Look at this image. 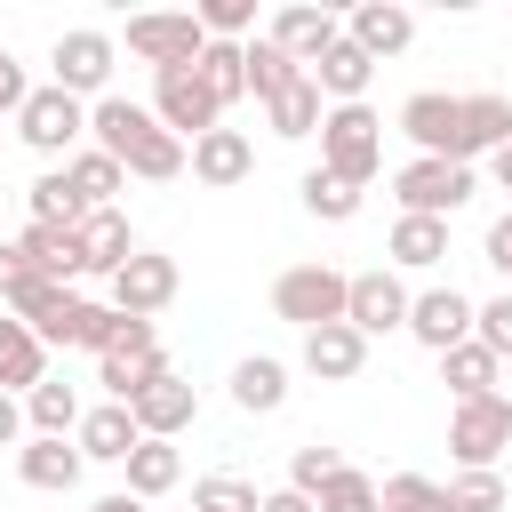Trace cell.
<instances>
[{
	"label": "cell",
	"mask_w": 512,
	"mask_h": 512,
	"mask_svg": "<svg viewBox=\"0 0 512 512\" xmlns=\"http://www.w3.org/2000/svg\"><path fill=\"white\" fill-rule=\"evenodd\" d=\"M24 96H32V80H24V64H16L8 48H0V112L16 120V112H24Z\"/></svg>",
	"instance_id": "bcb514c9"
},
{
	"label": "cell",
	"mask_w": 512,
	"mask_h": 512,
	"mask_svg": "<svg viewBox=\"0 0 512 512\" xmlns=\"http://www.w3.org/2000/svg\"><path fill=\"white\" fill-rule=\"evenodd\" d=\"M88 144L96 152H112L128 176H144V184H168V176H184L192 168V144L184 136H168L160 128V112L152 104H128V96H104V104H88Z\"/></svg>",
	"instance_id": "7a4b0ae2"
},
{
	"label": "cell",
	"mask_w": 512,
	"mask_h": 512,
	"mask_svg": "<svg viewBox=\"0 0 512 512\" xmlns=\"http://www.w3.org/2000/svg\"><path fill=\"white\" fill-rule=\"evenodd\" d=\"M344 40H352V48H368V56L384 64V56H400V48L416 40V16H408L400 0H360V8L344 16Z\"/></svg>",
	"instance_id": "e0dca14e"
},
{
	"label": "cell",
	"mask_w": 512,
	"mask_h": 512,
	"mask_svg": "<svg viewBox=\"0 0 512 512\" xmlns=\"http://www.w3.org/2000/svg\"><path fill=\"white\" fill-rule=\"evenodd\" d=\"M80 256H88V272H104V280H112V272L136 256V232H128V216H120V208H96V216L80 224Z\"/></svg>",
	"instance_id": "f1b7e54d"
},
{
	"label": "cell",
	"mask_w": 512,
	"mask_h": 512,
	"mask_svg": "<svg viewBox=\"0 0 512 512\" xmlns=\"http://www.w3.org/2000/svg\"><path fill=\"white\" fill-rule=\"evenodd\" d=\"M152 112H160V128L184 136V144H200L208 128H224V104L208 96L200 64H168V72H152Z\"/></svg>",
	"instance_id": "9c48e42d"
},
{
	"label": "cell",
	"mask_w": 512,
	"mask_h": 512,
	"mask_svg": "<svg viewBox=\"0 0 512 512\" xmlns=\"http://www.w3.org/2000/svg\"><path fill=\"white\" fill-rule=\"evenodd\" d=\"M112 56H120V40H112V32L72 24V32H56V48H48V80H56L64 96H80V104H104Z\"/></svg>",
	"instance_id": "52a82bcc"
},
{
	"label": "cell",
	"mask_w": 512,
	"mask_h": 512,
	"mask_svg": "<svg viewBox=\"0 0 512 512\" xmlns=\"http://www.w3.org/2000/svg\"><path fill=\"white\" fill-rule=\"evenodd\" d=\"M336 472H344V448H320V440H304V448L288 456V488H296V496H320Z\"/></svg>",
	"instance_id": "60d3db41"
},
{
	"label": "cell",
	"mask_w": 512,
	"mask_h": 512,
	"mask_svg": "<svg viewBox=\"0 0 512 512\" xmlns=\"http://www.w3.org/2000/svg\"><path fill=\"white\" fill-rule=\"evenodd\" d=\"M0 448H24V400L0 392Z\"/></svg>",
	"instance_id": "681fc988"
},
{
	"label": "cell",
	"mask_w": 512,
	"mask_h": 512,
	"mask_svg": "<svg viewBox=\"0 0 512 512\" xmlns=\"http://www.w3.org/2000/svg\"><path fill=\"white\" fill-rule=\"evenodd\" d=\"M128 408H136V424H144V440H176V432H184V424L200 416V392H192V384H184V376L168 368V376H160L152 392H136Z\"/></svg>",
	"instance_id": "ffe728a7"
},
{
	"label": "cell",
	"mask_w": 512,
	"mask_h": 512,
	"mask_svg": "<svg viewBox=\"0 0 512 512\" xmlns=\"http://www.w3.org/2000/svg\"><path fill=\"white\" fill-rule=\"evenodd\" d=\"M232 408H240V416H272V408H288V360L248 352V360L232 368Z\"/></svg>",
	"instance_id": "7402d4cb"
},
{
	"label": "cell",
	"mask_w": 512,
	"mask_h": 512,
	"mask_svg": "<svg viewBox=\"0 0 512 512\" xmlns=\"http://www.w3.org/2000/svg\"><path fill=\"white\" fill-rule=\"evenodd\" d=\"M408 280L392 272V264H376V272H352V304H344V320L360 328V336H392V328H408Z\"/></svg>",
	"instance_id": "5bb4252c"
},
{
	"label": "cell",
	"mask_w": 512,
	"mask_h": 512,
	"mask_svg": "<svg viewBox=\"0 0 512 512\" xmlns=\"http://www.w3.org/2000/svg\"><path fill=\"white\" fill-rule=\"evenodd\" d=\"M176 288H184V272H176V256H160V248H136L120 272H112V312H128V320H152V312H168L176 304Z\"/></svg>",
	"instance_id": "8fae6325"
},
{
	"label": "cell",
	"mask_w": 512,
	"mask_h": 512,
	"mask_svg": "<svg viewBox=\"0 0 512 512\" xmlns=\"http://www.w3.org/2000/svg\"><path fill=\"white\" fill-rule=\"evenodd\" d=\"M264 120H272V136H288V144H296V136H320V120H328V96H320V80L304 72L296 88H280V96L264 104Z\"/></svg>",
	"instance_id": "4316f807"
},
{
	"label": "cell",
	"mask_w": 512,
	"mask_h": 512,
	"mask_svg": "<svg viewBox=\"0 0 512 512\" xmlns=\"http://www.w3.org/2000/svg\"><path fill=\"white\" fill-rule=\"evenodd\" d=\"M0 120H8V112H0Z\"/></svg>",
	"instance_id": "db71d44e"
},
{
	"label": "cell",
	"mask_w": 512,
	"mask_h": 512,
	"mask_svg": "<svg viewBox=\"0 0 512 512\" xmlns=\"http://www.w3.org/2000/svg\"><path fill=\"white\" fill-rule=\"evenodd\" d=\"M264 512H320V504L296 496V488H264Z\"/></svg>",
	"instance_id": "f907efd6"
},
{
	"label": "cell",
	"mask_w": 512,
	"mask_h": 512,
	"mask_svg": "<svg viewBox=\"0 0 512 512\" xmlns=\"http://www.w3.org/2000/svg\"><path fill=\"white\" fill-rule=\"evenodd\" d=\"M200 48H208V32H200V16H192V8L128 16V56H136V64H152V72H168V64H200Z\"/></svg>",
	"instance_id": "30bf717a"
},
{
	"label": "cell",
	"mask_w": 512,
	"mask_h": 512,
	"mask_svg": "<svg viewBox=\"0 0 512 512\" xmlns=\"http://www.w3.org/2000/svg\"><path fill=\"white\" fill-rule=\"evenodd\" d=\"M40 384H48V344H40L24 320L0 312V392L24 400V392H40Z\"/></svg>",
	"instance_id": "44dd1931"
},
{
	"label": "cell",
	"mask_w": 512,
	"mask_h": 512,
	"mask_svg": "<svg viewBox=\"0 0 512 512\" xmlns=\"http://www.w3.org/2000/svg\"><path fill=\"white\" fill-rule=\"evenodd\" d=\"M472 336H480L496 360H512V296H488V304H480V320H472Z\"/></svg>",
	"instance_id": "f6af8a7d"
},
{
	"label": "cell",
	"mask_w": 512,
	"mask_h": 512,
	"mask_svg": "<svg viewBox=\"0 0 512 512\" xmlns=\"http://www.w3.org/2000/svg\"><path fill=\"white\" fill-rule=\"evenodd\" d=\"M80 416H88V408H80V392H72V384H56V376H48L40 392H24V424H32L40 440H72V432H80Z\"/></svg>",
	"instance_id": "4dcf8cb0"
},
{
	"label": "cell",
	"mask_w": 512,
	"mask_h": 512,
	"mask_svg": "<svg viewBox=\"0 0 512 512\" xmlns=\"http://www.w3.org/2000/svg\"><path fill=\"white\" fill-rule=\"evenodd\" d=\"M64 176H72V192H80L88 208H120V192H128V168H120L112 152H96V144H80V152L64 160Z\"/></svg>",
	"instance_id": "83f0119b"
},
{
	"label": "cell",
	"mask_w": 512,
	"mask_h": 512,
	"mask_svg": "<svg viewBox=\"0 0 512 512\" xmlns=\"http://www.w3.org/2000/svg\"><path fill=\"white\" fill-rule=\"evenodd\" d=\"M496 376H504V360L472 336V344H456V352H440V384L456 392V400H488L496 392Z\"/></svg>",
	"instance_id": "f546056e"
},
{
	"label": "cell",
	"mask_w": 512,
	"mask_h": 512,
	"mask_svg": "<svg viewBox=\"0 0 512 512\" xmlns=\"http://www.w3.org/2000/svg\"><path fill=\"white\" fill-rule=\"evenodd\" d=\"M88 216H96V208L72 192V176H64V168H48V176L32 184V224H64V232H80Z\"/></svg>",
	"instance_id": "836d02e7"
},
{
	"label": "cell",
	"mask_w": 512,
	"mask_h": 512,
	"mask_svg": "<svg viewBox=\"0 0 512 512\" xmlns=\"http://www.w3.org/2000/svg\"><path fill=\"white\" fill-rule=\"evenodd\" d=\"M488 176H496V192H512V144H496V152H488Z\"/></svg>",
	"instance_id": "816d5d0a"
},
{
	"label": "cell",
	"mask_w": 512,
	"mask_h": 512,
	"mask_svg": "<svg viewBox=\"0 0 512 512\" xmlns=\"http://www.w3.org/2000/svg\"><path fill=\"white\" fill-rule=\"evenodd\" d=\"M264 40H272L288 64H304V72H312V64H320V56L344 40V16H336V8H272Z\"/></svg>",
	"instance_id": "9a60e30c"
},
{
	"label": "cell",
	"mask_w": 512,
	"mask_h": 512,
	"mask_svg": "<svg viewBox=\"0 0 512 512\" xmlns=\"http://www.w3.org/2000/svg\"><path fill=\"white\" fill-rule=\"evenodd\" d=\"M296 192H304V216H320V224H352V216H360V192H352V184H336L328 168H304V184H296Z\"/></svg>",
	"instance_id": "8d00e7d4"
},
{
	"label": "cell",
	"mask_w": 512,
	"mask_h": 512,
	"mask_svg": "<svg viewBox=\"0 0 512 512\" xmlns=\"http://www.w3.org/2000/svg\"><path fill=\"white\" fill-rule=\"evenodd\" d=\"M312 80H320V96H336V104H368L376 56H368V48H352V40H336V48L312 64Z\"/></svg>",
	"instance_id": "d4e9b609"
},
{
	"label": "cell",
	"mask_w": 512,
	"mask_h": 512,
	"mask_svg": "<svg viewBox=\"0 0 512 512\" xmlns=\"http://www.w3.org/2000/svg\"><path fill=\"white\" fill-rule=\"evenodd\" d=\"M504 448H512V392L448 408V456H456V472H496Z\"/></svg>",
	"instance_id": "5b68a950"
},
{
	"label": "cell",
	"mask_w": 512,
	"mask_h": 512,
	"mask_svg": "<svg viewBox=\"0 0 512 512\" xmlns=\"http://www.w3.org/2000/svg\"><path fill=\"white\" fill-rule=\"evenodd\" d=\"M312 504H320V512H384V496H376V480H368L360 464H344V472H336Z\"/></svg>",
	"instance_id": "7bdbcfd3"
},
{
	"label": "cell",
	"mask_w": 512,
	"mask_h": 512,
	"mask_svg": "<svg viewBox=\"0 0 512 512\" xmlns=\"http://www.w3.org/2000/svg\"><path fill=\"white\" fill-rule=\"evenodd\" d=\"M160 376H168V360H160V336H152V320H128V328H120V344L96 360V384H104L120 408H128L136 392H152Z\"/></svg>",
	"instance_id": "7c38bea8"
},
{
	"label": "cell",
	"mask_w": 512,
	"mask_h": 512,
	"mask_svg": "<svg viewBox=\"0 0 512 512\" xmlns=\"http://www.w3.org/2000/svg\"><path fill=\"white\" fill-rule=\"evenodd\" d=\"M344 304H352V272H336V264H288L280 280H272V312L288 320V328H336L344 320Z\"/></svg>",
	"instance_id": "277c9868"
},
{
	"label": "cell",
	"mask_w": 512,
	"mask_h": 512,
	"mask_svg": "<svg viewBox=\"0 0 512 512\" xmlns=\"http://www.w3.org/2000/svg\"><path fill=\"white\" fill-rule=\"evenodd\" d=\"M296 80H304V64H288V56L256 32V40H248V96H256V104H272V96H280V88H296Z\"/></svg>",
	"instance_id": "d590c367"
},
{
	"label": "cell",
	"mask_w": 512,
	"mask_h": 512,
	"mask_svg": "<svg viewBox=\"0 0 512 512\" xmlns=\"http://www.w3.org/2000/svg\"><path fill=\"white\" fill-rule=\"evenodd\" d=\"M384 256H392V272H432L448 256V224L440 216H400L392 240H384Z\"/></svg>",
	"instance_id": "484cf974"
},
{
	"label": "cell",
	"mask_w": 512,
	"mask_h": 512,
	"mask_svg": "<svg viewBox=\"0 0 512 512\" xmlns=\"http://www.w3.org/2000/svg\"><path fill=\"white\" fill-rule=\"evenodd\" d=\"M88 512H144V496H128V488H112V496H96Z\"/></svg>",
	"instance_id": "f5cc1de1"
},
{
	"label": "cell",
	"mask_w": 512,
	"mask_h": 512,
	"mask_svg": "<svg viewBox=\"0 0 512 512\" xmlns=\"http://www.w3.org/2000/svg\"><path fill=\"white\" fill-rule=\"evenodd\" d=\"M24 280H32V256H24L16 240H0V296H8V288H24Z\"/></svg>",
	"instance_id": "c3c4849f"
},
{
	"label": "cell",
	"mask_w": 512,
	"mask_h": 512,
	"mask_svg": "<svg viewBox=\"0 0 512 512\" xmlns=\"http://www.w3.org/2000/svg\"><path fill=\"white\" fill-rule=\"evenodd\" d=\"M376 496L384 512H448V480H424V472H392L376 480Z\"/></svg>",
	"instance_id": "74e56055"
},
{
	"label": "cell",
	"mask_w": 512,
	"mask_h": 512,
	"mask_svg": "<svg viewBox=\"0 0 512 512\" xmlns=\"http://www.w3.org/2000/svg\"><path fill=\"white\" fill-rule=\"evenodd\" d=\"M192 512H264V496L232 472H208V480H192Z\"/></svg>",
	"instance_id": "b9f144b4"
},
{
	"label": "cell",
	"mask_w": 512,
	"mask_h": 512,
	"mask_svg": "<svg viewBox=\"0 0 512 512\" xmlns=\"http://www.w3.org/2000/svg\"><path fill=\"white\" fill-rule=\"evenodd\" d=\"M480 256H488V264H496V272L512 280V216H496V224H488V240H480Z\"/></svg>",
	"instance_id": "7dc6e473"
},
{
	"label": "cell",
	"mask_w": 512,
	"mask_h": 512,
	"mask_svg": "<svg viewBox=\"0 0 512 512\" xmlns=\"http://www.w3.org/2000/svg\"><path fill=\"white\" fill-rule=\"evenodd\" d=\"M120 328H128V312H112V304H80V336H72V344L104 360V352L120 344Z\"/></svg>",
	"instance_id": "ee69618b"
},
{
	"label": "cell",
	"mask_w": 512,
	"mask_h": 512,
	"mask_svg": "<svg viewBox=\"0 0 512 512\" xmlns=\"http://www.w3.org/2000/svg\"><path fill=\"white\" fill-rule=\"evenodd\" d=\"M16 136H24L40 160H72V152L88 144V104H80V96H64V88L48 80V88H32V96H24Z\"/></svg>",
	"instance_id": "ba28073f"
},
{
	"label": "cell",
	"mask_w": 512,
	"mask_h": 512,
	"mask_svg": "<svg viewBox=\"0 0 512 512\" xmlns=\"http://www.w3.org/2000/svg\"><path fill=\"white\" fill-rule=\"evenodd\" d=\"M368 368V336L352 328V320H336V328H312L304 336V376H320V384H352Z\"/></svg>",
	"instance_id": "ac0fdd59"
},
{
	"label": "cell",
	"mask_w": 512,
	"mask_h": 512,
	"mask_svg": "<svg viewBox=\"0 0 512 512\" xmlns=\"http://www.w3.org/2000/svg\"><path fill=\"white\" fill-rule=\"evenodd\" d=\"M80 464H88V456H80V440H40V432H32V440L16 448V480H24V488H48V496H56V488H72V480H80Z\"/></svg>",
	"instance_id": "603a6c76"
},
{
	"label": "cell",
	"mask_w": 512,
	"mask_h": 512,
	"mask_svg": "<svg viewBox=\"0 0 512 512\" xmlns=\"http://www.w3.org/2000/svg\"><path fill=\"white\" fill-rule=\"evenodd\" d=\"M400 136L416 144V160H488L496 144H512V96H440L416 88L400 104Z\"/></svg>",
	"instance_id": "6da1fadb"
},
{
	"label": "cell",
	"mask_w": 512,
	"mask_h": 512,
	"mask_svg": "<svg viewBox=\"0 0 512 512\" xmlns=\"http://www.w3.org/2000/svg\"><path fill=\"white\" fill-rule=\"evenodd\" d=\"M120 472H128V496L152 504V496H168V488L184 480V456H176V440H136V456H128Z\"/></svg>",
	"instance_id": "1f68e13d"
},
{
	"label": "cell",
	"mask_w": 512,
	"mask_h": 512,
	"mask_svg": "<svg viewBox=\"0 0 512 512\" xmlns=\"http://www.w3.org/2000/svg\"><path fill=\"white\" fill-rule=\"evenodd\" d=\"M248 176H256V144H248L240 128H208V136L192 144V184L232 192V184H248Z\"/></svg>",
	"instance_id": "2e32d148"
},
{
	"label": "cell",
	"mask_w": 512,
	"mask_h": 512,
	"mask_svg": "<svg viewBox=\"0 0 512 512\" xmlns=\"http://www.w3.org/2000/svg\"><path fill=\"white\" fill-rule=\"evenodd\" d=\"M16 248L32 256V272H48V280H64V288L88 272V256H80V232H64V224H24V232H16Z\"/></svg>",
	"instance_id": "cb8c5ba5"
},
{
	"label": "cell",
	"mask_w": 512,
	"mask_h": 512,
	"mask_svg": "<svg viewBox=\"0 0 512 512\" xmlns=\"http://www.w3.org/2000/svg\"><path fill=\"white\" fill-rule=\"evenodd\" d=\"M80 456L88 464H128L136 456V440H144V424H136V408H120V400H104V408H88L80 416Z\"/></svg>",
	"instance_id": "d6986e66"
},
{
	"label": "cell",
	"mask_w": 512,
	"mask_h": 512,
	"mask_svg": "<svg viewBox=\"0 0 512 512\" xmlns=\"http://www.w3.org/2000/svg\"><path fill=\"white\" fill-rule=\"evenodd\" d=\"M472 320H480V304L448 280V288H416V304H408V336L440 360V352H456V344H472Z\"/></svg>",
	"instance_id": "4fadbf2b"
},
{
	"label": "cell",
	"mask_w": 512,
	"mask_h": 512,
	"mask_svg": "<svg viewBox=\"0 0 512 512\" xmlns=\"http://www.w3.org/2000/svg\"><path fill=\"white\" fill-rule=\"evenodd\" d=\"M200 80H208V96L232 112V104L248 96V48H232V40H208V48H200Z\"/></svg>",
	"instance_id": "d6a6232c"
},
{
	"label": "cell",
	"mask_w": 512,
	"mask_h": 512,
	"mask_svg": "<svg viewBox=\"0 0 512 512\" xmlns=\"http://www.w3.org/2000/svg\"><path fill=\"white\" fill-rule=\"evenodd\" d=\"M448 512H512L504 472H456L448 480Z\"/></svg>",
	"instance_id": "f35d334b"
},
{
	"label": "cell",
	"mask_w": 512,
	"mask_h": 512,
	"mask_svg": "<svg viewBox=\"0 0 512 512\" xmlns=\"http://www.w3.org/2000/svg\"><path fill=\"white\" fill-rule=\"evenodd\" d=\"M64 304H72V288H64V280H48V272H32L24 288H8V296H0V312H8V320H24V328H48Z\"/></svg>",
	"instance_id": "e575fe53"
},
{
	"label": "cell",
	"mask_w": 512,
	"mask_h": 512,
	"mask_svg": "<svg viewBox=\"0 0 512 512\" xmlns=\"http://www.w3.org/2000/svg\"><path fill=\"white\" fill-rule=\"evenodd\" d=\"M192 16L208 40H232V48H248V32H256V0H200Z\"/></svg>",
	"instance_id": "ab89813d"
},
{
	"label": "cell",
	"mask_w": 512,
	"mask_h": 512,
	"mask_svg": "<svg viewBox=\"0 0 512 512\" xmlns=\"http://www.w3.org/2000/svg\"><path fill=\"white\" fill-rule=\"evenodd\" d=\"M320 168H328L336 184L368 192L376 168H384V120H376L368 104H328V120H320Z\"/></svg>",
	"instance_id": "3957f363"
},
{
	"label": "cell",
	"mask_w": 512,
	"mask_h": 512,
	"mask_svg": "<svg viewBox=\"0 0 512 512\" xmlns=\"http://www.w3.org/2000/svg\"><path fill=\"white\" fill-rule=\"evenodd\" d=\"M472 192H480V168H464V160H408V168H392L400 216H440L448 224Z\"/></svg>",
	"instance_id": "8992f818"
}]
</instances>
